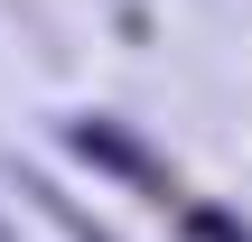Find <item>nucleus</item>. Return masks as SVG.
<instances>
[{"label":"nucleus","mask_w":252,"mask_h":242,"mask_svg":"<svg viewBox=\"0 0 252 242\" xmlns=\"http://www.w3.org/2000/svg\"><path fill=\"white\" fill-rule=\"evenodd\" d=\"M65 140L94 159V168H112V177H131V187H159V159L122 131V121H65Z\"/></svg>","instance_id":"1"},{"label":"nucleus","mask_w":252,"mask_h":242,"mask_svg":"<svg viewBox=\"0 0 252 242\" xmlns=\"http://www.w3.org/2000/svg\"><path fill=\"white\" fill-rule=\"evenodd\" d=\"M28 187H37V177H28ZM37 205H47V215H56V224H65V233H75V242H112V233H103V224H84V215H75V205H65L56 187H37Z\"/></svg>","instance_id":"3"},{"label":"nucleus","mask_w":252,"mask_h":242,"mask_svg":"<svg viewBox=\"0 0 252 242\" xmlns=\"http://www.w3.org/2000/svg\"><path fill=\"white\" fill-rule=\"evenodd\" d=\"M178 224H187V242H252L243 224H234V215H224V205H187V215H178Z\"/></svg>","instance_id":"2"}]
</instances>
